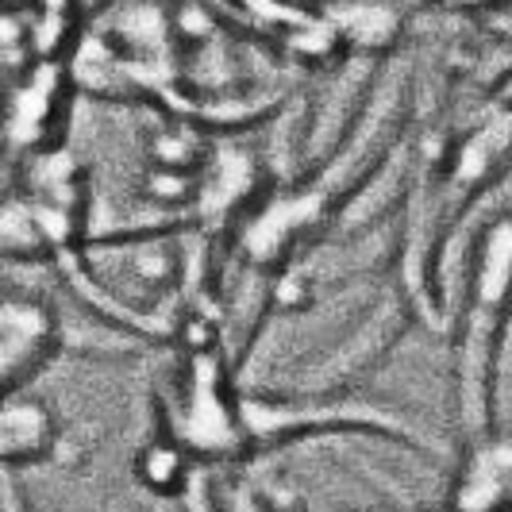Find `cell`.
<instances>
[{
  "label": "cell",
  "instance_id": "obj_1",
  "mask_svg": "<svg viewBox=\"0 0 512 512\" xmlns=\"http://www.w3.org/2000/svg\"><path fill=\"white\" fill-rule=\"evenodd\" d=\"M512 312V216L493 220L470 262L466 316L459 332L455 366V409L462 447L493 436V374Z\"/></svg>",
  "mask_w": 512,
  "mask_h": 512
},
{
  "label": "cell",
  "instance_id": "obj_2",
  "mask_svg": "<svg viewBox=\"0 0 512 512\" xmlns=\"http://www.w3.org/2000/svg\"><path fill=\"white\" fill-rule=\"evenodd\" d=\"M166 436L181 443L193 462L239 459L247 447H255L243 416V397L231 393L220 351H189L174 397L166 401Z\"/></svg>",
  "mask_w": 512,
  "mask_h": 512
},
{
  "label": "cell",
  "instance_id": "obj_3",
  "mask_svg": "<svg viewBox=\"0 0 512 512\" xmlns=\"http://www.w3.org/2000/svg\"><path fill=\"white\" fill-rule=\"evenodd\" d=\"M4 343H0V366H4V389L24 393V385L54 359L58 351V316L39 297L8 293L4 297Z\"/></svg>",
  "mask_w": 512,
  "mask_h": 512
},
{
  "label": "cell",
  "instance_id": "obj_4",
  "mask_svg": "<svg viewBox=\"0 0 512 512\" xmlns=\"http://www.w3.org/2000/svg\"><path fill=\"white\" fill-rule=\"evenodd\" d=\"M512 505V439L486 436L462 447L451 512H501Z\"/></svg>",
  "mask_w": 512,
  "mask_h": 512
},
{
  "label": "cell",
  "instance_id": "obj_5",
  "mask_svg": "<svg viewBox=\"0 0 512 512\" xmlns=\"http://www.w3.org/2000/svg\"><path fill=\"white\" fill-rule=\"evenodd\" d=\"M58 447V420L51 405L24 397V393H8L4 416H0V451L8 466H27V462H43Z\"/></svg>",
  "mask_w": 512,
  "mask_h": 512
},
{
  "label": "cell",
  "instance_id": "obj_6",
  "mask_svg": "<svg viewBox=\"0 0 512 512\" xmlns=\"http://www.w3.org/2000/svg\"><path fill=\"white\" fill-rule=\"evenodd\" d=\"M335 43H347L359 54H382L401 35V12L389 0H335L324 12Z\"/></svg>",
  "mask_w": 512,
  "mask_h": 512
},
{
  "label": "cell",
  "instance_id": "obj_7",
  "mask_svg": "<svg viewBox=\"0 0 512 512\" xmlns=\"http://www.w3.org/2000/svg\"><path fill=\"white\" fill-rule=\"evenodd\" d=\"M54 93H58V74L51 66H35L31 77L16 85V93L8 101V135H16L20 143L43 151L47 120L54 112Z\"/></svg>",
  "mask_w": 512,
  "mask_h": 512
},
{
  "label": "cell",
  "instance_id": "obj_8",
  "mask_svg": "<svg viewBox=\"0 0 512 512\" xmlns=\"http://www.w3.org/2000/svg\"><path fill=\"white\" fill-rule=\"evenodd\" d=\"M4 512H24V509H20V501H16V493H12V489H4Z\"/></svg>",
  "mask_w": 512,
  "mask_h": 512
},
{
  "label": "cell",
  "instance_id": "obj_9",
  "mask_svg": "<svg viewBox=\"0 0 512 512\" xmlns=\"http://www.w3.org/2000/svg\"><path fill=\"white\" fill-rule=\"evenodd\" d=\"M501 104H512V81L505 85V89H501Z\"/></svg>",
  "mask_w": 512,
  "mask_h": 512
},
{
  "label": "cell",
  "instance_id": "obj_10",
  "mask_svg": "<svg viewBox=\"0 0 512 512\" xmlns=\"http://www.w3.org/2000/svg\"><path fill=\"white\" fill-rule=\"evenodd\" d=\"M501 512H512V505H509V509H501Z\"/></svg>",
  "mask_w": 512,
  "mask_h": 512
}]
</instances>
